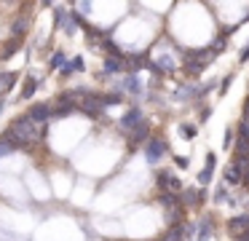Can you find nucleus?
<instances>
[{"label":"nucleus","mask_w":249,"mask_h":241,"mask_svg":"<svg viewBox=\"0 0 249 241\" xmlns=\"http://www.w3.org/2000/svg\"><path fill=\"white\" fill-rule=\"evenodd\" d=\"M81 110L86 112V115H99L105 107H102V102H99V96H89V99H83Z\"/></svg>","instance_id":"8"},{"label":"nucleus","mask_w":249,"mask_h":241,"mask_svg":"<svg viewBox=\"0 0 249 241\" xmlns=\"http://www.w3.org/2000/svg\"><path fill=\"white\" fill-rule=\"evenodd\" d=\"M35 89H38V80H35V78H27V80L22 83V96H24V99H30V96L35 94Z\"/></svg>","instance_id":"15"},{"label":"nucleus","mask_w":249,"mask_h":241,"mask_svg":"<svg viewBox=\"0 0 249 241\" xmlns=\"http://www.w3.org/2000/svg\"><path fill=\"white\" fill-rule=\"evenodd\" d=\"M161 204L169 209V212H174V206H179L177 196H172V193H163V196H161Z\"/></svg>","instance_id":"18"},{"label":"nucleus","mask_w":249,"mask_h":241,"mask_svg":"<svg viewBox=\"0 0 249 241\" xmlns=\"http://www.w3.org/2000/svg\"><path fill=\"white\" fill-rule=\"evenodd\" d=\"M182 134L185 137H196V129L193 126H182Z\"/></svg>","instance_id":"32"},{"label":"nucleus","mask_w":249,"mask_h":241,"mask_svg":"<svg viewBox=\"0 0 249 241\" xmlns=\"http://www.w3.org/2000/svg\"><path fill=\"white\" fill-rule=\"evenodd\" d=\"M209 239H212V220L206 217L204 222H201V233H198V239H196V241H209Z\"/></svg>","instance_id":"17"},{"label":"nucleus","mask_w":249,"mask_h":241,"mask_svg":"<svg viewBox=\"0 0 249 241\" xmlns=\"http://www.w3.org/2000/svg\"><path fill=\"white\" fill-rule=\"evenodd\" d=\"M17 150V142H14L11 137H8V131L0 137V155H8V153H14Z\"/></svg>","instance_id":"13"},{"label":"nucleus","mask_w":249,"mask_h":241,"mask_svg":"<svg viewBox=\"0 0 249 241\" xmlns=\"http://www.w3.org/2000/svg\"><path fill=\"white\" fill-rule=\"evenodd\" d=\"M212 171H214V169H204V171L198 174V182H201V185H209V180H212Z\"/></svg>","instance_id":"27"},{"label":"nucleus","mask_w":249,"mask_h":241,"mask_svg":"<svg viewBox=\"0 0 249 241\" xmlns=\"http://www.w3.org/2000/svg\"><path fill=\"white\" fill-rule=\"evenodd\" d=\"M236 158L249 161V139H241V137H238V142H236Z\"/></svg>","instance_id":"14"},{"label":"nucleus","mask_w":249,"mask_h":241,"mask_svg":"<svg viewBox=\"0 0 249 241\" xmlns=\"http://www.w3.org/2000/svg\"><path fill=\"white\" fill-rule=\"evenodd\" d=\"M126 89H129V91H140V80H137L134 75H129V78H126Z\"/></svg>","instance_id":"25"},{"label":"nucleus","mask_w":249,"mask_h":241,"mask_svg":"<svg viewBox=\"0 0 249 241\" xmlns=\"http://www.w3.org/2000/svg\"><path fill=\"white\" fill-rule=\"evenodd\" d=\"M228 230H231L233 236H244V233H249V217L247 214H238V217H231L228 220Z\"/></svg>","instance_id":"4"},{"label":"nucleus","mask_w":249,"mask_h":241,"mask_svg":"<svg viewBox=\"0 0 249 241\" xmlns=\"http://www.w3.org/2000/svg\"><path fill=\"white\" fill-rule=\"evenodd\" d=\"M14 32H17L14 37H22V32H24V19H19L17 24H14Z\"/></svg>","instance_id":"29"},{"label":"nucleus","mask_w":249,"mask_h":241,"mask_svg":"<svg viewBox=\"0 0 249 241\" xmlns=\"http://www.w3.org/2000/svg\"><path fill=\"white\" fill-rule=\"evenodd\" d=\"M17 78H19V75H17V73H8V75H0V83H3V89H6V91H8V89H11V86H14V83H17Z\"/></svg>","instance_id":"21"},{"label":"nucleus","mask_w":249,"mask_h":241,"mask_svg":"<svg viewBox=\"0 0 249 241\" xmlns=\"http://www.w3.org/2000/svg\"><path fill=\"white\" fill-rule=\"evenodd\" d=\"M177 166H179V169H188V155H179V158H177Z\"/></svg>","instance_id":"31"},{"label":"nucleus","mask_w":249,"mask_h":241,"mask_svg":"<svg viewBox=\"0 0 249 241\" xmlns=\"http://www.w3.org/2000/svg\"><path fill=\"white\" fill-rule=\"evenodd\" d=\"M214 201H217V204L225 201V190H222V187H217V190H214Z\"/></svg>","instance_id":"30"},{"label":"nucleus","mask_w":249,"mask_h":241,"mask_svg":"<svg viewBox=\"0 0 249 241\" xmlns=\"http://www.w3.org/2000/svg\"><path fill=\"white\" fill-rule=\"evenodd\" d=\"M99 102H102V107L118 105V102H121V94H105V96H99Z\"/></svg>","instance_id":"22"},{"label":"nucleus","mask_w":249,"mask_h":241,"mask_svg":"<svg viewBox=\"0 0 249 241\" xmlns=\"http://www.w3.org/2000/svg\"><path fill=\"white\" fill-rule=\"evenodd\" d=\"M231 169L238 174V180H241V182H247V180H249V161H244V158H233Z\"/></svg>","instance_id":"10"},{"label":"nucleus","mask_w":249,"mask_h":241,"mask_svg":"<svg viewBox=\"0 0 249 241\" xmlns=\"http://www.w3.org/2000/svg\"><path fill=\"white\" fill-rule=\"evenodd\" d=\"M163 153H166V142H163V139H150V142H147V161H150V164H158V158H161Z\"/></svg>","instance_id":"6"},{"label":"nucleus","mask_w":249,"mask_h":241,"mask_svg":"<svg viewBox=\"0 0 249 241\" xmlns=\"http://www.w3.org/2000/svg\"><path fill=\"white\" fill-rule=\"evenodd\" d=\"M126 67V59L124 56H107L105 59V75L107 73H118V70Z\"/></svg>","instance_id":"11"},{"label":"nucleus","mask_w":249,"mask_h":241,"mask_svg":"<svg viewBox=\"0 0 249 241\" xmlns=\"http://www.w3.org/2000/svg\"><path fill=\"white\" fill-rule=\"evenodd\" d=\"M147 134H150V126H147V121H142L137 129H131V131H129V145L134 148V145L145 142V139H147Z\"/></svg>","instance_id":"7"},{"label":"nucleus","mask_w":249,"mask_h":241,"mask_svg":"<svg viewBox=\"0 0 249 241\" xmlns=\"http://www.w3.org/2000/svg\"><path fill=\"white\" fill-rule=\"evenodd\" d=\"M163 241H182V225H172L163 236Z\"/></svg>","instance_id":"16"},{"label":"nucleus","mask_w":249,"mask_h":241,"mask_svg":"<svg viewBox=\"0 0 249 241\" xmlns=\"http://www.w3.org/2000/svg\"><path fill=\"white\" fill-rule=\"evenodd\" d=\"M56 21H59L62 27H65L67 32H72L78 27V14H67V11H59L56 14Z\"/></svg>","instance_id":"9"},{"label":"nucleus","mask_w":249,"mask_h":241,"mask_svg":"<svg viewBox=\"0 0 249 241\" xmlns=\"http://www.w3.org/2000/svg\"><path fill=\"white\" fill-rule=\"evenodd\" d=\"M212 59H214V54H212L209 48H204V51H188L185 54V67H188L190 75H196V73H201L206 64H212Z\"/></svg>","instance_id":"2"},{"label":"nucleus","mask_w":249,"mask_h":241,"mask_svg":"<svg viewBox=\"0 0 249 241\" xmlns=\"http://www.w3.org/2000/svg\"><path fill=\"white\" fill-rule=\"evenodd\" d=\"M19 46H22V37H14V40L8 43L6 48H3V56H0V59H8V56H11V54L17 51V48H19Z\"/></svg>","instance_id":"19"},{"label":"nucleus","mask_w":249,"mask_h":241,"mask_svg":"<svg viewBox=\"0 0 249 241\" xmlns=\"http://www.w3.org/2000/svg\"><path fill=\"white\" fill-rule=\"evenodd\" d=\"M140 123H142V110L140 107H131V110L121 118V129H124V131H131V129H137Z\"/></svg>","instance_id":"5"},{"label":"nucleus","mask_w":249,"mask_h":241,"mask_svg":"<svg viewBox=\"0 0 249 241\" xmlns=\"http://www.w3.org/2000/svg\"><path fill=\"white\" fill-rule=\"evenodd\" d=\"M169 182H172V174L169 171H158V187H161V193L169 190Z\"/></svg>","instance_id":"20"},{"label":"nucleus","mask_w":249,"mask_h":241,"mask_svg":"<svg viewBox=\"0 0 249 241\" xmlns=\"http://www.w3.org/2000/svg\"><path fill=\"white\" fill-rule=\"evenodd\" d=\"M201 198V190H182V196L177 198L179 206H193V204H198Z\"/></svg>","instance_id":"12"},{"label":"nucleus","mask_w":249,"mask_h":241,"mask_svg":"<svg viewBox=\"0 0 249 241\" xmlns=\"http://www.w3.org/2000/svg\"><path fill=\"white\" fill-rule=\"evenodd\" d=\"M51 67H65V54H54V56H51Z\"/></svg>","instance_id":"24"},{"label":"nucleus","mask_w":249,"mask_h":241,"mask_svg":"<svg viewBox=\"0 0 249 241\" xmlns=\"http://www.w3.org/2000/svg\"><path fill=\"white\" fill-rule=\"evenodd\" d=\"M247 112H249V102H247Z\"/></svg>","instance_id":"36"},{"label":"nucleus","mask_w":249,"mask_h":241,"mask_svg":"<svg viewBox=\"0 0 249 241\" xmlns=\"http://www.w3.org/2000/svg\"><path fill=\"white\" fill-rule=\"evenodd\" d=\"M238 59H241V62H247V59H249V46H247V48H244V51H241V56H238Z\"/></svg>","instance_id":"34"},{"label":"nucleus","mask_w":249,"mask_h":241,"mask_svg":"<svg viewBox=\"0 0 249 241\" xmlns=\"http://www.w3.org/2000/svg\"><path fill=\"white\" fill-rule=\"evenodd\" d=\"M228 86H231V75H228V78H225V80H222V89H220V91H222V94H225V91H228Z\"/></svg>","instance_id":"33"},{"label":"nucleus","mask_w":249,"mask_h":241,"mask_svg":"<svg viewBox=\"0 0 249 241\" xmlns=\"http://www.w3.org/2000/svg\"><path fill=\"white\" fill-rule=\"evenodd\" d=\"M225 180L231 182V185H241V180H238V174H236L233 169H228V171H225Z\"/></svg>","instance_id":"26"},{"label":"nucleus","mask_w":249,"mask_h":241,"mask_svg":"<svg viewBox=\"0 0 249 241\" xmlns=\"http://www.w3.org/2000/svg\"><path fill=\"white\" fill-rule=\"evenodd\" d=\"M8 137L17 142V148H27V145L38 137V131H35V126L27 118H19V121H14V126L8 129Z\"/></svg>","instance_id":"1"},{"label":"nucleus","mask_w":249,"mask_h":241,"mask_svg":"<svg viewBox=\"0 0 249 241\" xmlns=\"http://www.w3.org/2000/svg\"><path fill=\"white\" fill-rule=\"evenodd\" d=\"M241 139H249V118L241 121Z\"/></svg>","instance_id":"28"},{"label":"nucleus","mask_w":249,"mask_h":241,"mask_svg":"<svg viewBox=\"0 0 249 241\" xmlns=\"http://www.w3.org/2000/svg\"><path fill=\"white\" fill-rule=\"evenodd\" d=\"M236 241H249V233H244V236H238Z\"/></svg>","instance_id":"35"},{"label":"nucleus","mask_w":249,"mask_h":241,"mask_svg":"<svg viewBox=\"0 0 249 241\" xmlns=\"http://www.w3.org/2000/svg\"><path fill=\"white\" fill-rule=\"evenodd\" d=\"M72 112V105H59L56 110H51V115L54 118H65V115H70Z\"/></svg>","instance_id":"23"},{"label":"nucleus","mask_w":249,"mask_h":241,"mask_svg":"<svg viewBox=\"0 0 249 241\" xmlns=\"http://www.w3.org/2000/svg\"><path fill=\"white\" fill-rule=\"evenodd\" d=\"M51 118V107L49 105H33L27 112V121L30 123H49Z\"/></svg>","instance_id":"3"}]
</instances>
